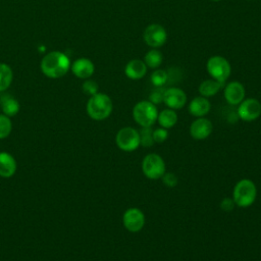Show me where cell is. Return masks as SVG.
I'll use <instances>...</instances> for the list:
<instances>
[{"mask_svg":"<svg viewBox=\"0 0 261 261\" xmlns=\"http://www.w3.org/2000/svg\"><path fill=\"white\" fill-rule=\"evenodd\" d=\"M69 58L60 51H51L47 53L41 60L42 72L50 79H58L63 76L70 68Z\"/></svg>","mask_w":261,"mask_h":261,"instance_id":"6da1fadb","label":"cell"},{"mask_svg":"<svg viewBox=\"0 0 261 261\" xmlns=\"http://www.w3.org/2000/svg\"><path fill=\"white\" fill-rule=\"evenodd\" d=\"M87 113L94 120H104L112 112L111 98L104 93H97L90 97L87 102Z\"/></svg>","mask_w":261,"mask_h":261,"instance_id":"7a4b0ae2","label":"cell"},{"mask_svg":"<svg viewBox=\"0 0 261 261\" xmlns=\"http://www.w3.org/2000/svg\"><path fill=\"white\" fill-rule=\"evenodd\" d=\"M257 197L256 185L248 178L239 180L232 191V200L234 204L241 208L251 206Z\"/></svg>","mask_w":261,"mask_h":261,"instance_id":"3957f363","label":"cell"},{"mask_svg":"<svg viewBox=\"0 0 261 261\" xmlns=\"http://www.w3.org/2000/svg\"><path fill=\"white\" fill-rule=\"evenodd\" d=\"M158 110L149 100H143L138 102L133 108V118L142 127L152 126L158 117Z\"/></svg>","mask_w":261,"mask_h":261,"instance_id":"277c9868","label":"cell"},{"mask_svg":"<svg viewBox=\"0 0 261 261\" xmlns=\"http://www.w3.org/2000/svg\"><path fill=\"white\" fill-rule=\"evenodd\" d=\"M206 69L213 80L221 84H225L231 73V66L228 60L220 55L211 56L206 63Z\"/></svg>","mask_w":261,"mask_h":261,"instance_id":"5b68a950","label":"cell"},{"mask_svg":"<svg viewBox=\"0 0 261 261\" xmlns=\"http://www.w3.org/2000/svg\"><path fill=\"white\" fill-rule=\"evenodd\" d=\"M142 171L149 179H158L166 172L163 158L155 153L148 154L142 161Z\"/></svg>","mask_w":261,"mask_h":261,"instance_id":"8992f818","label":"cell"},{"mask_svg":"<svg viewBox=\"0 0 261 261\" xmlns=\"http://www.w3.org/2000/svg\"><path fill=\"white\" fill-rule=\"evenodd\" d=\"M117 147L125 152H132L140 146V134L134 127L125 126L120 128L115 136Z\"/></svg>","mask_w":261,"mask_h":261,"instance_id":"52a82bcc","label":"cell"},{"mask_svg":"<svg viewBox=\"0 0 261 261\" xmlns=\"http://www.w3.org/2000/svg\"><path fill=\"white\" fill-rule=\"evenodd\" d=\"M143 38L145 43L151 48H159L163 46L167 41L166 30L159 23L149 24L144 33Z\"/></svg>","mask_w":261,"mask_h":261,"instance_id":"ba28073f","label":"cell"},{"mask_svg":"<svg viewBox=\"0 0 261 261\" xmlns=\"http://www.w3.org/2000/svg\"><path fill=\"white\" fill-rule=\"evenodd\" d=\"M239 118L244 121L256 120L261 115V103L254 98L244 99L237 110Z\"/></svg>","mask_w":261,"mask_h":261,"instance_id":"9c48e42d","label":"cell"},{"mask_svg":"<svg viewBox=\"0 0 261 261\" xmlns=\"http://www.w3.org/2000/svg\"><path fill=\"white\" fill-rule=\"evenodd\" d=\"M122 223L129 232H138L145 225V215L139 208H128L122 215Z\"/></svg>","mask_w":261,"mask_h":261,"instance_id":"30bf717a","label":"cell"},{"mask_svg":"<svg viewBox=\"0 0 261 261\" xmlns=\"http://www.w3.org/2000/svg\"><path fill=\"white\" fill-rule=\"evenodd\" d=\"M163 103L170 109H180L187 103V95L184 90L179 88L172 87L165 89L163 95Z\"/></svg>","mask_w":261,"mask_h":261,"instance_id":"8fae6325","label":"cell"},{"mask_svg":"<svg viewBox=\"0 0 261 261\" xmlns=\"http://www.w3.org/2000/svg\"><path fill=\"white\" fill-rule=\"evenodd\" d=\"M223 88H224V98L229 105H232V106L239 105L245 99L246 91L244 86L240 82L232 81L226 84L225 87Z\"/></svg>","mask_w":261,"mask_h":261,"instance_id":"7c38bea8","label":"cell"},{"mask_svg":"<svg viewBox=\"0 0 261 261\" xmlns=\"http://www.w3.org/2000/svg\"><path fill=\"white\" fill-rule=\"evenodd\" d=\"M213 130L212 122L205 117H198L190 126V135L195 140L207 139Z\"/></svg>","mask_w":261,"mask_h":261,"instance_id":"4fadbf2b","label":"cell"},{"mask_svg":"<svg viewBox=\"0 0 261 261\" xmlns=\"http://www.w3.org/2000/svg\"><path fill=\"white\" fill-rule=\"evenodd\" d=\"M70 68L72 73L79 79H89L95 71L94 63L85 57L74 60Z\"/></svg>","mask_w":261,"mask_h":261,"instance_id":"5bb4252c","label":"cell"},{"mask_svg":"<svg viewBox=\"0 0 261 261\" xmlns=\"http://www.w3.org/2000/svg\"><path fill=\"white\" fill-rule=\"evenodd\" d=\"M148 70L147 65L141 59H133L128 61L124 67L125 75L130 80H141L146 75Z\"/></svg>","mask_w":261,"mask_h":261,"instance_id":"9a60e30c","label":"cell"},{"mask_svg":"<svg viewBox=\"0 0 261 261\" xmlns=\"http://www.w3.org/2000/svg\"><path fill=\"white\" fill-rule=\"evenodd\" d=\"M211 109L209 100L203 96L195 97L189 104V112L196 117H204Z\"/></svg>","mask_w":261,"mask_h":261,"instance_id":"2e32d148","label":"cell"},{"mask_svg":"<svg viewBox=\"0 0 261 261\" xmlns=\"http://www.w3.org/2000/svg\"><path fill=\"white\" fill-rule=\"evenodd\" d=\"M16 171V161L7 152H0V176L11 177Z\"/></svg>","mask_w":261,"mask_h":261,"instance_id":"e0dca14e","label":"cell"},{"mask_svg":"<svg viewBox=\"0 0 261 261\" xmlns=\"http://www.w3.org/2000/svg\"><path fill=\"white\" fill-rule=\"evenodd\" d=\"M223 87H224V84H221L213 79L205 80L199 86V93L201 96L208 98L216 95Z\"/></svg>","mask_w":261,"mask_h":261,"instance_id":"ac0fdd59","label":"cell"},{"mask_svg":"<svg viewBox=\"0 0 261 261\" xmlns=\"http://www.w3.org/2000/svg\"><path fill=\"white\" fill-rule=\"evenodd\" d=\"M157 121L161 127L166 128V129L171 128L177 122V114H176L175 110H173V109H170V108L163 109L162 111H160L158 113Z\"/></svg>","mask_w":261,"mask_h":261,"instance_id":"d6986e66","label":"cell"},{"mask_svg":"<svg viewBox=\"0 0 261 261\" xmlns=\"http://www.w3.org/2000/svg\"><path fill=\"white\" fill-rule=\"evenodd\" d=\"M2 111L7 116H14L19 111V103L10 95H4L1 97Z\"/></svg>","mask_w":261,"mask_h":261,"instance_id":"ffe728a7","label":"cell"},{"mask_svg":"<svg viewBox=\"0 0 261 261\" xmlns=\"http://www.w3.org/2000/svg\"><path fill=\"white\" fill-rule=\"evenodd\" d=\"M162 61H163V55H162L161 51H159L156 48L150 49L144 57L145 64L147 65V67L152 68V69L159 68Z\"/></svg>","mask_w":261,"mask_h":261,"instance_id":"44dd1931","label":"cell"},{"mask_svg":"<svg viewBox=\"0 0 261 261\" xmlns=\"http://www.w3.org/2000/svg\"><path fill=\"white\" fill-rule=\"evenodd\" d=\"M13 73L11 67L3 62H0V92L5 91L11 85Z\"/></svg>","mask_w":261,"mask_h":261,"instance_id":"7402d4cb","label":"cell"},{"mask_svg":"<svg viewBox=\"0 0 261 261\" xmlns=\"http://www.w3.org/2000/svg\"><path fill=\"white\" fill-rule=\"evenodd\" d=\"M150 80H151L153 86H155L156 88L163 87V86L167 83L168 73H167L164 69L157 68V69H155V70L152 72Z\"/></svg>","mask_w":261,"mask_h":261,"instance_id":"603a6c76","label":"cell"},{"mask_svg":"<svg viewBox=\"0 0 261 261\" xmlns=\"http://www.w3.org/2000/svg\"><path fill=\"white\" fill-rule=\"evenodd\" d=\"M140 134V145L143 147H151L154 145V140H153V129L151 126L147 127H142L139 132Z\"/></svg>","mask_w":261,"mask_h":261,"instance_id":"cb8c5ba5","label":"cell"},{"mask_svg":"<svg viewBox=\"0 0 261 261\" xmlns=\"http://www.w3.org/2000/svg\"><path fill=\"white\" fill-rule=\"evenodd\" d=\"M12 129V123L9 116L0 114V140L7 138Z\"/></svg>","mask_w":261,"mask_h":261,"instance_id":"d4e9b609","label":"cell"},{"mask_svg":"<svg viewBox=\"0 0 261 261\" xmlns=\"http://www.w3.org/2000/svg\"><path fill=\"white\" fill-rule=\"evenodd\" d=\"M82 89H83V92L86 94V95H89V96H93L95 94L98 93V90H99V86L98 84L93 81V80H87L84 82V84L82 85Z\"/></svg>","mask_w":261,"mask_h":261,"instance_id":"484cf974","label":"cell"},{"mask_svg":"<svg viewBox=\"0 0 261 261\" xmlns=\"http://www.w3.org/2000/svg\"><path fill=\"white\" fill-rule=\"evenodd\" d=\"M164 91L165 89H163L162 87L156 88L154 89L150 95H149V101L152 102L154 105L160 104L163 102V95H164Z\"/></svg>","mask_w":261,"mask_h":261,"instance_id":"4316f807","label":"cell"},{"mask_svg":"<svg viewBox=\"0 0 261 261\" xmlns=\"http://www.w3.org/2000/svg\"><path fill=\"white\" fill-rule=\"evenodd\" d=\"M168 138V132L166 128L163 127H158L153 130V140L154 143L161 144L163 143L166 139Z\"/></svg>","mask_w":261,"mask_h":261,"instance_id":"83f0119b","label":"cell"},{"mask_svg":"<svg viewBox=\"0 0 261 261\" xmlns=\"http://www.w3.org/2000/svg\"><path fill=\"white\" fill-rule=\"evenodd\" d=\"M161 178L163 184L168 188H173L177 185V177L172 172H165Z\"/></svg>","mask_w":261,"mask_h":261,"instance_id":"f1b7e54d","label":"cell"},{"mask_svg":"<svg viewBox=\"0 0 261 261\" xmlns=\"http://www.w3.org/2000/svg\"><path fill=\"white\" fill-rule=\"evenodd\" d=\"M234 202L232 200V198H224L221 200L220 202V208L223 210V211H226V212H229L231 210H233L234 208Z\"/></svg>","mask_w":261,"mask_h":261,"instance_id":"f546056e","label":"cell"},{"mask_svg":"<svg viewBox=\"0 0 261 261\" xmlns=\"http://www.w3.org/2000/svg\"><path fill=\"white\" fill-rule=\"evenodd\" d=\"M210 1H213V2H218V1H220V0H210Z\"/></svg>","mask_w":261,"mask_h":261,"instance_id":"4dcf8cb0","label":"cell"}]
</instances>
